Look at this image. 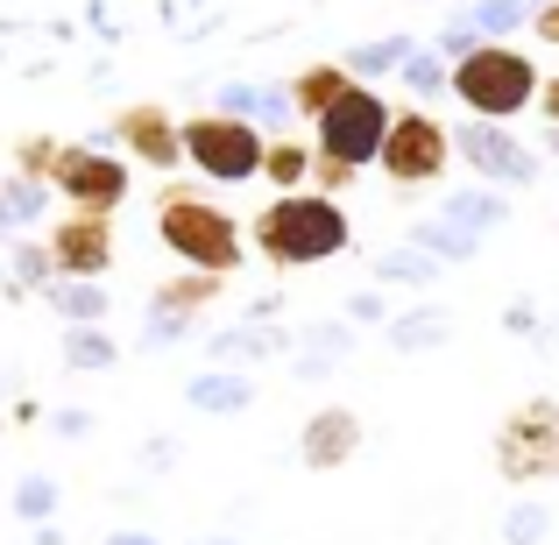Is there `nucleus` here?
<instances>
[{"label": "nucleus", "instance_id": "1", "mask_svg": "<svg viewBox=\"0 0 559 545\" xmlns=\"http://www.w3.org/2000/svg\"><path fill=\"white\" fill-rule=\"evenodd\" d=\"M248 241L270 270H319V262L347 256L355 248V227H347V205L326 199V191H276L255 220H248Z\"/></svg>", "mask_w": 559, "mask_h": 545}, {"label": "nucleus", "instance_id": "2", "mask_svg": "<svg viewBox=\"0 0 559 545\" xmlns=\"http://www.w3.org/2000/svg\"><path fill=\"white\" fill-rule=\"evenodd\" d=\"M156 241L178 256V270L241 276V262H248V234H241V220H234L219 199L191 191V185H164V191H156Z\"/></svg>", "mask_w": 559, "mask_h": 545}, {"label": "nucleus", "instance_id": "3", "mask_svg": "<svg viewBox=\"0 0 559 545\" xmlns=\"http://www.w3.org/2000/svg\"><path fill=\"white\" fill-rule=\"evenodd\" d=\"M538 85H546V71H538L518 43H475V50L453 57V71H447V93L461 99L475 121H518V114H532Z\"/></svg>", "mask_w": 559, "mask_h": 545}, {"label": "nucleus", "instance_id": "4", "mask_svg": "<svg viewBox=\"0 0 559 545\" xmlns=\"http://www.w3.org/2000/svg\"><path fill=\"white\" fill-rule=\"evenodd\" d=\"M489 467L510 489L559 482V396H524L518 411H503V425L489 439Z\"/></svg>", "mask_w": 559, "mask_h": 545}, {"label": "nucleus", "instance_id": "5", "mask_svg": "<svg viewBox=\"0 0 559 545\" xmlns=\"http://www.w3.org/2000/svg\"><path fill=\"white\" fill-rule=\"evenodd\" d=\"M262 150H270V135H262V121H241V114H191L185 121V164L199 170L205 185H248L262 178Z\"/></svg>", "mask_w": 559, "mask_h": 545}, {"label": "nucleus", "instance_id": "6", "mask_svg": "<svg viewBox=\"0 0 559 545\" xmlns=\"http://www.w3.org/2000/svg\"><path fill=\"white\" fill-rule=\"evenodd\" d=\"M447 164H453V128L439 121V114H425V107H404V114H396L390 135H382V156H376V170L396 191L439 185V178H447Z\"/></svg>", "mask_w": 559, "mask_h": 545}, {"label": "nucleus", "instance_id": "7", "mask_svg": "<svg viewBox=\"0 0 559 545\" xmlns=\"http://www.w3.org/2000/svg\"><path fill=\"white\" fill-rule=\"evenodd\" d=\"M390 121H396V107L376 93V85H347V99L326 114V121H312V150H326V156H341L347 170H369L376 156H382V135H390Z\"/></svg>", "mask_w": 559, "mask_h": 545}, {"label": "nucleus", "instance_id": "8", "mask_svg": "<svg viewBox=\"0 0 559 545\" xmlns=\"http://www.w3.org/2000/svg\"><path fill=\"white\" fill-rule=\"evenodd\" d=\"M128 185L135 178L121 170V156H114L107 142H64V150H57L50 191H64V205H79V213H121Z\"/></svg>", "mask_w": 559, "mask_h": 545}, {"label": "nucleus", "instance_id": "9", "mask_svg": "<svg viewBox=\"0 0 559 545\" xmlns=\"http://www.w3.org/2000/svg\"><path fill=\"white\" fill-rule=\"evenodd\" d=\"M453 156H461L467 170H475L481 185H538L546 170H538V150H524L518 135H510V121H461L453 128Z\"/></svg>", "mask_w": 559, "mask_h": 545}, {"label": "nucleus", "instance_id": "10", "mask_svg": "<svg viewBox=\"0 0 559 545\" xmlns=\"http://www.w3.org/2000/svg\"><path fill=\"white\" fill-rule=\"evenodd\" d=\"M107 150H121L142 170H178L185 164V121L170 107H156V99H135V107H121L107 121Z\"/></svg>", "mask_w": 559, "mask_h": 545}, {"label": "nucleus", "instance_id": "11", "mask_svg": "<svg viewBox=\"0 0 559 545\" xmlns=\"http://www.w3.org/2000/svg\"><path fill=\"white\" fill-rule=\"evenodd\" d=\"M43 241H50V256H57V276H107L114 256H121L114 213H79V205H64V220H57Z\"/></svg>", "mask_w": 559, "mask_h": 545}, {"label": "nucleus", "instance_id": "12", "mask_svg": "<svg viewBox=\"0 0 559 545\" xmlns=\"http://www.w3.org/2000/svg\"><path fill=\"white\" fill-rule=\"evenodd\" d=\"M361 439H369L361 411H347V404H319L312 418L298 425V467H312V475H341V467L361 453Z\"/></svg>", "mask_w": 559, "mask_h": 545}, {"label": "nucleus", "instance_id": "13", "mask_svg": "<svg viewBox=\"0 0 559 545\" xmlns=\"http://www.w3.org/2000/svg\"><path fill=\"white\" fill-rule=\"evenodd\" d=\"M298 347V333L276 327V319H234L205 341V362L213 368H262V362H284Z\"/></svg>", "mask_w": 559, "mask_h": 545}, {"label": "nucleus", "instance_id": "14", "mask_svg": "<svg viewBox=\"0 0 559 545\" xmlns=\"http://www.w3.org/2000/svg\"><path fill=\"white\" fill-rule=\"evenodd\" d=\"M284 362H290V382H333L355 362V319H312Z\"/></svg>", "mask_w": 559, "mask_h": 545}, {"label": "nucleus", "instance_id": "15", "mask_svg": "<svg viewBox=\"0 0 559 545\" xmlns=\"http://www.w3.org/2000/svg\"><path fill=\"white\" fill-rule=\"evenodd\" d=\"M461 333V319H453V305L425 298V305H404V312H390V327H382V341H390V355L418 362V355H439V347Z\"/></svg>", "mask_w": 559, "mask_h": 545}, {"label": "nucleus", "instance_id": "16", "mask_svg": "<svg viewBox=\"0 0 559 545\" xmlns=\"http://www.w3.org/2000/svg\"><path fill=\"white\" fill-rule=\"evenodd\" d=\"M185 404L199 411V418H241V411L255 404V382H248V368H213L205 362L199 376H185Z\"/></svg>", "mask_w": 559, "mask_h": 545}, {"label": "nucleus", "instance_id": "17", "mask_svg": "<svg viewBox=\"0 0 559 545\" xmlns=\"http://www.w3.org/2000/svg\"><path fill=\"white\" fill-rule=\"evenodd\" d=\"M347 85H355V71H347L341 57H319V64H305L298 79H290V114H305V121H326V114L347 99Z\"/></svg>", "mask_w": 559, "mask_h": 545}, {"label": "nucleus", "instance_id": "18", "mask_svg": "<svg viewBox=\"0 0 559 545\" xmlns=\"http://www.w3.org/2000/svg\"><path fill=\"white\" fill-rule=\"evenodd\" d=\"M43 305H50L64 327H107V312H114V291L99 284V276H57L50 291H36Z\"/></svg>", "mask_w": 559, "mask_h": 545}, {"label": "nucleus", "instance_id": "19", "mask_svg": "<svg viewBox=\"0 0 559 545\" xmlns=\"http://www.w3.org/2000/svg\"><path fill=\"white\" fill-rule=\"evenodd\" d=\"M439 220H453L467 234H496V227H510V191L503 185H461L439 199Z\"/></svg>", "mask_w": 559, "mask_h": 545}, {"label": "nucleus", "instance_id": "20", "mask_svg": "<svg viewBox=\"0 0 559 545\" xmlns=\"http://www.w3.org/2000/svg\"><path fill=\"white\" fill-rule=\"evenodd\" d=\"M43 220H50V185L28 178V170H8V178H0V241L43 227Z\"/></svg>", "mask_w": 559, "mask_h": 545}, {"label": "nucleus", "instance_id": "21", "mask_svg": "<svg viewBox=\"0 0 559 545\" xmlns=\"http://www.w3.org/2000/svg\"><path fill=\"white\" fill-rule=\"evenodd\" d=\"M50 284H57L50 241H36V234H14V241H8V276H0V291H8V298H28V291H50Z\"/></svg>", "mask_w": 559, "mask_h": 545}, {"label": "nucleus", "instance_id": "22", "mask_svg": "<svg viewBox=\"0 0 559 545\" xmlns=\"http://www.w3.org/2000/svg\"><path fill=\"white\" fill-rule=\"evenodd\" d=\"M57 510H64V482H57L50 467H28V475H14V489H8V518H22L28 532H36V524H50Z\"/></svg>", "mask_w": 559, "mask_h": 545}, {"label": "nucleus", "instance_id": "23", "mask_svg": "<svg viewBox=\"0 0 559 545\" xmlns=\"http://www.w3.org/2000/svg\"><path fill=\"white\" fill-rule=\"evenodd\" d=\"M439 270H447V262H432L425 248H411V241L382 248V256L369 262V276H376L382 291H425V284H439Z\"/></svg>", "mask_w": 559, "mask_h": 545}, {"label": "nucleus", "instance_id": "24", "mask_svg": "<svg viewBox=\"0 0 559 545\" xmlns=\"http://www.w3.org/2000/svg\"><path fill=\"white\" fill-rule=\"evenodd\" d=\"M57 355H64L71 376H107V368H121V341L107 327H64Z\"/></svg>", "mask_w": 559, "mask_h": 545}, {"label": "nucleus", "instance_id": "25", "mask_svg": "<svg viewBox=\"0 0 559 545\" xmlns=\"http://www.w3.org/2000/svg\"><path fill=\"white\" fill-rule=\"evenodd\" d=\"M404 241H411V248H425L432 262H447V270H453V262H475V256H481V234L453 227V220H411Z\"/></svg>", "mask_w": 559, "mask_h": 545}, {"label": "nucleus", "instance_id": "26", "mask_svg": "<svg viewBox=\"0 0 559 545\" xmlns=\"http://www.w3.org/2000/svg\"><path fill=\"white\" fill-rule=\"evenodd\" d=\"M262 178H270L276 191H305V185H312V142L270 135V150H262Z\"/></svg>", "mask_w": 559, "mask_h": 545}, {"label": "nucleus", "instance_id": "27", "mask_svg": "<svg viewBox=\"0 0 559 545\" xmlns=\"http://www.w3.org/2000/svg\"><path fill=\"white\" fill-rule=\"evenodd\" d=\"M219 291H227V276H213V270H178V276H164V284L150 291V305H170V312H205Z\"/></svg>", "mask_w": 559, "mask_h": 545}, {"label": "nucleus", "instance_id": "28", "mask_svg": "<svg viewBox=\"0 0 559 545\" xmlns=\"http://www.w3.org/2000/svg\"><path fill=\"white\" fill-rule=\"evenodd\" d=\"M496 538H503V545H546V538H552V503L518 496V503L496 518Z\"/></svg>", "mask_w": 559, "mask_h": 545}, {"label": "nucleus", "instance_id": "29", "mask_svg": "<svg viewBox=\"0 0 559 545\" xmlns=\"http://www.w3.org/2000/svg\"><path fill=\"white\" fill-rule=\"evenodd\" d=\"M191 327H199V312H170V305H142V355H170V347L191 341Z\"/></svg>", "mask_w": 559, "mask_h": 545}, {"label": "nucleus", "instance_id": "30", "mask_svg": "<svg viewBox=\"0 0 559 545\" xmlns=\"http://www.w3.org/2000/svg\"><path fill=\"white\" fill-rule=\"evenodd\" d=\"M411 50H418L411 36H390V43H361V50H347L341 64L355 71L361 85H369V79H382V71H404V57H411Z\"/></svg>", "mask_w": 559, "mask_h": 545}, {"label": "nucleus", "instance_id": "31", "mask_svg": "<svg viewBox=\"0 0 559 545\" xmlns=\"http://www.w3.org/2000/svg\"><path fill=\"white\" fill-rule=\"evenodd\" d=\"M178 461H185V439H178V433H150V439L135 447V475H150V482L178 475Z\"/></svg>", "mask_w": 559, "mask_h": 545}, {"label": "nucleus", "instance_id": "32", "mask_svg": "<svg viewBox=\"0 0 559 545\" xmlns=\"http://www.w3.org/2000/svg\"><path fill=\"white\" fill-rule=\"evenodd\" d=\"M467 22H475L489 43H510V28L524 22V0H475V8H467Z\"/></svg>", "mask_w": 559, "mask_h": 545}, {"label": "nucleus", "instance_id": "33", "mask_svg": "<svg viewBox=\"0 0 559 545\" xmlns=\"http://www.w3.org/2000/svg\"><path fill=\"white\" fill-rule=\"evenodd\" d=\"M57 150H64L57 135H22V142H14V170H28V178H43V185H50Z\"/></svg>", "mask_w": 559, "mask_h": 545}, {"label": "nucleus", "instance_id": "34", "mask_svg": "<svg viewBox=\"0 0 559 545\" xmlns=\"http://www.w3.org/2000/svg\"><path fill=\"white\" fill-rule=\"evenodd\" d=\"M361 170H347L341 156H326V150H312V191H326V199H347L355 191Z\"/></svg>", "mask_w": 559, "mask_h": 545}, {"label": "nucleus", "instance_id": "35", "mask_svg": "<svg viewBox=\"0 0 559 545\" xmlns=\"http://www.w3.org/2000/svg\"><path fill=\"white\" fill-rule=\"evenodd\" d=\"M447 71H453V64H439V57H425V50H411V57H404V85H411L418 99H432L439 85H447Z\"/></svg>", "mask_w": 559, "mask_h": 545}, {"label": "nucleus", "instance_id": "36", "mask_svg": "<svg viewBox=\"0 0 559 545\" xmlns=\"http://www.w3.org/2000/svg\"><path fill=\"white\" fill-rule=\"evenodd\" d=\"M390 312H396L390 291L369 284V291H355V298H347V312H341V319H355V327H390Z\"/></svg>", "mask_w": 559, "mask_h": 545}, {"label": "nucleus", "instance_id": "37", "mask_svg": "<svg viewBox=\"0 0 559 545\" xmlns=\"http://www.w3.org/2000/svg\"><path fill=\"white\" fill-rule=\"evenodd\" d=\"M503 333L510 341H538V333H546V312H538L532 298H510L503 305Z\"/></svg>", "mask_w": 559, "mask_h": 545}, {"label": "nucleus", "instance_id": "38", "mask_svg": "<svg viewBox=\"0 0 559 545\" xmlns=\"http://www.w3.org/2000/svg\"><path fill=\"white\" fill-rule=\"evenodd\" d=\"M93 411H85V404H64V411H50V433L57 439H93Z\"/></svg>", "mask_w": 559, "mask_h": 545}, {"label": "nucleus", "instance_id": "39", "mask_svg": "<svg viewBox=\"0 0 559 545\" xmlns=\"http://www.w3.org/2000/svg\"><path fill=\"white\" fill-rule=\"evenodd\" d=\"M532 36L546 43V50H559V0H546V8L532 14Z\"/></svg>", "mask_w": 559, "mask_h": 545}, {"label": "nucleus", "instance_id": "40", "mask_svg": "<svg viewBox=\"0 0 559 545\" xmlns=\"http://www.w3.org/2000/svg\"><path fill=\"white\" fill-rule=\"evenodd\" d=\"M538 121H546V128H559V71H552L546 85H538Z\"/></svg>", "mask_w": 559, "mask_h": 545}, {"label": "nucleus", "instance_id": "41", "mask_svg": "<svg viewBox=\"0 0 559 545\" xmlns=\"http://www.w3.org/2000/svg\"><path fill=\"white\" fill-rule=\"evenodd\" d=\"M107 545H164V538H156V532H142V524H114Z\"/></svg>", "mask_w": 559, "mask_h": 545}, {"label": "nucleus", "instance_id": "42", "mask_svg": "<svg viewBox=\"0 0 559 545\" xmlns=\"http://www.w3.org/2000/svg\"><path fill=\"white\" fill-rule=\"evenodd\" d=\"M276 312H284V291H270V298H248V305H241V319H276Z\"/></svg>", "mask_w": 559, "mask_h": 545}, {"label": "nucleus", "instance_id": "43", "mask_svg": "<svg viewBox=\"0 0 559 545\" xmlns=\"http://www.w3.org/2000/svg\"><path fill=\"white\" fill-rule=\"evenodd\" d=\"M178 545H248V538L227 524V532H199V538H178Z\"/></svg>", "mask_w": 559, "mask_h": 545}, {"label": "nucleus", "instance_id": "44", "mask_svg": "<svg viewBox=\"0 0 559 545\" xmlns=\"http://www.w3.org/2000/svg\"><path fill=\"white\" fill-rule=\"evenodd\" d=\"M28 545H64V524H57V518H50V524H36V538H28Z\"/></svg>", "mask_w": 559, "mask_h": 545}, {"label": "nucleus", "instance_id": "45", "mask_svg": "<svg viewBox=\"0 0 559 545\" xmlns=\"http://www.w3.org/2000/svg\"><path fill=\"white\" fill-rule=\"evenodd\" d=\"M546 156H552V164H559V128H546Z\"/></svg>", "mask_w": 559, "mask_h": 545}, {"label": "nucleus", "instance_id": "46", "mask_svg": "<svg viewBox=\"0 0 559 545\" xmlns=\"http://www.w3.org/2000/svg\"><path fill=\"white\" fill-rule=\"evenodd\" d=\"M538 8H546V0H538Z\"/></svg>", "mask_w": 559, "mask_h": 545}]
</instances>
